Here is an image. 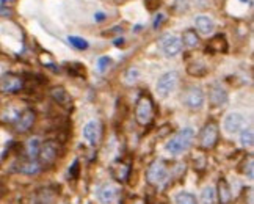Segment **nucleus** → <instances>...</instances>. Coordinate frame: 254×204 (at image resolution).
<instances>
[{
  "instance_id": "obj_1",
  "label": "nucleus",
  "mask_w": 254,
  "mask_h": 204,
  "mask_svg": "<svg viewBox=\"0 0 254 204\" xmlns=\"http://www.w3.org/2000/svg\"><path fill=\"white\" fill-rule=\"evenodd\" d=\"M194 140V131L190 128L181 129L179 132H176L173 137L167 141V151L173 155H181L185 151H189L191 143Z\"/></svg>"
},
{
  "instance_id": "obj_2",
  "label": "nucleus",
  "mask_w": 254,
  "mask_h": 204,
  "mask_svg": "<svg viewBox=\"0 0 254 204\" xmlns=\"http://www.w3.org/2000/svg\"><path fill=\"white\" fill-rule=\"evenodd\" d=\"M155 116V105L148 93H141L135 104V121L140 126H149Z\"/></svg>"
},
{
  "instance_id": "obj_3",
  "label": "nucleus",
  "mask_w": 254,
  "mask_h": 204,
  "mask_svg": "<svg viewBox=\"0 0 254 204\" xmlns=\"http://www.w3.org/2000/svg\"><path fill=\"white\" fill-rule=\"evenodd\" d=\"M170 176V167L168 163L162 159H155L149 163L148 170H146V182L152 187H159L163 182H167Z\"/></svg>"
},
{
  "instance_id": "obj_4",
  "label": "nucleus",
  "mask_w": 254,
  "mask_h": 204,
  "mask_svg": "<svg viewBox=\"0 0 254 204\" xmlns=\"http://www.w3.org/2000/svg\"><path fill=\"white\" fill-rule=\"evenodd\" d=\"M220 140V126L217 121H207L206 124L202 126V129L199 132V146L202 149H212L217 146V143Z\"/></svg>"
},
{
  "instance_id": "obj_5",
  "label": "nucleus",
  "mask_w": 254,
  "mask_h": 204,
  "mask_svg": "<svg viewBox=\"0 0 254 204\" xmlns=\"http://www.w3.org/2000/svg\"><path fill=\"white\" fill-rule=\"evenodd\" d=\"M58 152H60L58 143L55 140H47V141L41 143L36 160L41 167H52V165L55 163V160L58 159Z\"/></svg>"
},
{
  "instance_id": "obj_6",
  "label": "nucleus",
  "mask_w": 254,
  "mask_h": 204,
  "mask_svg": "<svg viewBox=\"0 0 254 204\" xmlns=\"http://www.w3.org/2000/svg\"><path fill=\"white\" fill-rule=\"evenodd\" d=\"M182 101L187 109L198 112L202 109L204 104H206V93L202 91L201 86H190V88L184 93Z\"/></svg>"
},
{
  "instance_id": "obj_7",
  "label": "nucleus",
  "mask_w": 254,
  "mask_h": 204,
  "mask_svg": "<svg viewBox=\"0 0 254 204\" xmlns=\"http://www.w3.org/2000/svg\"><path fill=\"white\" fill-rule=\"evenodd\" d=\"M179 82V74L176 71H168L165 72L160 79L157 80V85H155V90H157V94L160 98H168V96L176 90Z\"/></svg>"
},
{
  "instance_id": "obj_8",
  "label": "nucleus",
  "mask_w": 254,
  "mask_h": 204,
  "mask_svg": "<svg viewBox=\"0 0 254 204\" xmlns=\"http://www.w3.org/2000/svg\"><path fill=\"white\" fill-rule=\"evenodd\" d=\"M24 79L19 74L6 72L0 77V93L3 94H14L24 90Z\"/></svg>"
},
{
  "instance_id": "obj_9",
  "label": "nucleus",
  "mask_w": 254,
  "mask_h": 204,
  "mask_svg": "<svg viewBox=\"0 0 254 204\" xmlns=\"http://www.w3.org/2000/svg\"><path fill=\"white\" fill-rule=\"evenodd\" d=\"M159 46L162 52L167 55V57H176L179 55L181 51H182V41L181 38H178L173 33H163L160 38H159Z\"/></svg>"
},
{
  "instance_id": "obj_10",
  "label": "nucleus",
  "mask_w": 254,
  "mask_h": 204,
  "mask_svg": "<svg viewBox=\"0 0 254 204\" xmlns=\"http://www.w3.org/2000/svg\"><path fill=\"white\" fill-rule=\"evenodd\" d=\"M82 135H83V138H85V141L88 144L96 146V144L101 141V137H102V124H101V121H97V120L88 121L83 126V129H82Z\"/></svg>"
},
{
  "instance_id": "obj_11",
  "label": "nucleus",
  "mask_w": 254,
  "mask_h": 204,
  "mask_svg": "<svg viewBox=\"0 0 254 204\" xmlns=\"http://www.w3.org/2000/svg\"><path fill=\"white\" fill-rule=\"evenodd\" d=\"M228 101H229V94L221 86V83L215 82L209 86V102L212 107H215V109H221V107L228 104Z\"/></svg>"
},
{
  "instance_id": "obj_12",
  "label": "nucleus",
  "mask_w": 254,
  "mask_h": 204,
  "mask_svg": "<svg viewBox=\"0 0 254 204\" xmlns=\"http://www.w3.org/2000/svg\"><path fill=\"white\" fill-rule=\"evenodd\" d=\"M35 121H36V113H35V110L25 109L24 112H21V113L17 115V118L14 121V129L19 134H25V132H28V131L33 128Z\"/></svg>"
},
{
  "instance_id": "obj_13",
  "label": "nucleus",
  "mask_w": 254,
  "mask_h": 204,
  "mask_svg": "<svg viewBox=\"0 0 254 204\" xmlns=\"http://www.w3.org/2000/svg\"><path fill=\"white\" fill-rule=\"evenodd\" d=\"M223 128L228 134H239L245 128V116L239 112H232L226 115V118L223 121Z\"/></svg>"
},
{
  "instance_id": "obj_14",
  "label": "nucleus",
  "mask_w": 254,
  "mask_h": 204,
  "mask_svg": "<svg viewBox=\"0 0 254 204\" xmlns=\"http://www.w3.org/2000/svg\"><path fill=\"white\" fill-rule=\"evenodd\" d=\"M110 174H112V178L116 182L126 184L127 179H129V176H130V165L127 162H124V160H116V162L112 163Z\"/></svg>"
},
{
  "instance_id": "obj_15",
  "label": "nucleus",
  "mask_w": 254,
  "mask_h": 204,
  "mask_svg": "<svg viewBox=\"0 0 254 204\" xmlns=\"http://www.w3.org/2000/svg\"><path fill=\"white\" fill-rule=\"evenodd\" d=\"M51 96H52V99L60 107H63L64 110L72 109V98L69 96V93L63 88V86H54V88L51 90Z\"/></svg>"
},
{
  "instance_id": "obj_16",
  "label": "nucleus",
  "mask_w": 254,
  "mask_h": 204,
  "mask_svg": "<svg viewBox=\"0 0 254 204\" xmlns=\"http://www.w3.org/2000/svg\"><path fill=\"white\" fill-rule=\"evenodd\" d=\"M228 40L223 33L215 35L206 46V52L209 54H226L228 52Z\"/></svg>"
},
{
  "instance_id": "obj_17",
  "label": "nucleus",
  "mask_w": 254,
  "mask_h": 204,
  "mask_svg": "<svg viewBox=\"0 0 254 204\" xmlns=\"http://www.w3.org/2000/svg\"><path fill=\"white\" fill-rule=\"evenodd\" d=\"M194 27H196V32H199L201 35H209L213 32L215 22L209 16H196V19H194Z\"/></svg>"
},
{
  "instance_id": "obj_18",
  "label": "nucleus",
  "mask_w": 254,
  "mask_h": 204,
  "mask_svg": "<svg viewBox=\"0 0 254 204\" xmlns=\"http://www.w3.org/2000/svg\"><path fill=\"white\" fill-rule=\"evenodd\" d=\"M97 198L104 204H112L116 198V189L109 186V184H104L97 189Z\"/></svg>"
},
{
  "instance_id": "obj_19",
  "label": "nucleus",
  "mask_w": 254,
  "mask_h": 204,
  "mask_svg": "<svg viewBox=\"0 0 254 204\" xmlns=\"http://www.w3.org/2000/svg\"><path fill=\"white\" fill-rule=\"evenodd\" d=\"M232 200V193L231 189L228 186L226 179H220L218 181V187H217V201H220V204H228Z\"/></svg>"
},
{
  "instance_id": "obj_20",
  "label": "nucleus",
  "mask_w": 254,
  "mask_h": 204,
  "mask_svg": "<svg viewBox=\"0 0 254 204\" xmlns=\"http://www.w3.org/2000/svg\"><path fill=\"white\" fill-rule=\"evenodd\" d=\"M181 41H182L184 46H187V47H190V49H193V47H196L199 44L198 32L194 30V28H187V30L182 33Z\"/></svg>"
},
{
  "instance_id": "obj_21",
  "label": "nucleus",
  "mask_w": 254,
  "mask_h": 204,
  "mask_svg": "<svg viewBox=\"0 0 254 204\" xmlns=\"http://www.w3.org/2000/svg\"><path fill=\"white\" fill-rule=\"evenodd\" d=\"M187 72L190 75H193V77H204V75H207L209 69H207L206 63L201 62V60H196V62H193V63H189Z\"/></svg>"
},
{
  "instance_id": "obj_22",
  "label": "nucleus",
  "mask_w": 254,
  "mask_h": 204,
  "mask_svg": "<svg viewBox=\"0 0 254 204\" xmlns=\"http://www.w3.org/2000/svg\"><path fill=\"white\" fill-rule=\"evenodd\" d=\"M40 146H41V141L38 140L36 137H33V138L28 140V141L25 143V155H27V159L36 160L38 152H40Z\"/></svg>"
},
{
  "instance_id": "obj_23",
  "label": "nucleus",
  "mask_w": 254,
  "mask_h": 204,
  "mask_svg": "<svg viewBox=\"0 0 254 204\" xmlns=\"http://www.w3.org/2000/svg\"><path fill=\"white\" fill-rule=\"evenodd\" d=\"M40 170H41V165L38 163V160L25 159L24 162H21V165H19V171L24 174H36Z\"/></svg>"
},
{
  "instance_id": "obj_24",
  "label": "nucleus",
  "mask_w": 254,
  "mask_h": 204,
  "mask_svg": "<svg viewBox=\"0 0 254 204\" xmlns=\"http://www.w3.org/2000/svg\"><path fill=\"white\" fill-rule=\"evenodd\" d=\"M240 171L250 179L254 178V155L253 154H248L247 157L243 159V162L240 163Z\"/></svg>"
},
{
  "instance_id": "obj_25",
  "label": "nucleus",
  "mask_w": 254,
  "mask_h": 204,
  "mask_svg": "<svg viewBox=\"0 0 254 204\" xmlns=\"http://www.w3.org/2000/svg\"><path fill=\"white\" fill-rule=\"evenodd\" d=\"M199 203L201 204H215L217 203V190H215L212 186L204 187L201 192V197H199Z\"/></svg>"
},
{
  "instance_id": "obj_26",
  "label": "nucleus",
  "mask_w": 254,
  "mask_h": 204,
  "mask_svg": "<svg viewBox=\"0 0 254 204\" xmlns=\"http://www.w3.org/2000/svg\"><path fill=\"white\" fill-rule=\"evenodd\" d=\"M240 144L245 148H251L254 144V132L251 128H243L240 132Z\"/></svg>"
},
{
  "instance_id": "obj_27",
  "label": "nucleus",
  "mask_w": 254,
  "mask_h": 204,
  "mask_svg": "<svg viewBox=\"0 0 254 204\" xmlns=\"http://www.w3.org/2000/svg\"><path fill=\"white\" fill-rule=\"evenodd\" d=\"M176 204H198L194 195L189 192H181L178 197H176Z\"/></svg>"
},
{
  "instance_id": "obj_28",
  "label": "nucleus",
  "mask_w": 254,
  "mask_h": 204,
  "mask_svg": "<svg viewBox=\"0 0 254 204\" xmlns=\"http://www.w3.org/2000/svg\"><path fill=\"white\" fill-rule=\"evenodd\" d=\"M138 77H140V71H138V68H129V69L126 71L124 74V79H126V83H129V85H133L136 80H138Z\"/></svg>"
},
{
  "instance_id": "obj_29",
  "label": "nucleus",
  "mask_w": 254,
  "mask_h": 204,
  "mask_svg": "<svg viewBox=\"0 0 254 204\" xmlns=\"http://www.w3.org/2000/svg\"><path fill=\"white\" fill-rule=\"evenodd\" d=\"M67 41H69V44L72 47H75V49H79V51L88 49V41L83 40V38H79V36H67Z\"/></svg>"
},
{
  "instance_id": "obj_30",
  "label": "nucleus",
  "mask_w": 254,
  "mask_h": 204,
  "mask_svg": "<svg viewBox=\"0 0 254 204\" xmlns=\"http://www.w3.org/2000/svg\"><path fill=\"white\" fill-rule=\"evenodd\" d=\"M110 65H112V60L109 57H101L99 60H97L96 66H97V71H99V72H105L110 68Z\"/></svg>"
},
{
  "instance_id": "obj_31",
  "label": "nucleus",
  "mask_w": 254,
  "mask_h": 204,
  "mask_svg": "<svg viewBox=\"0 0 254 204\" xmlns=\"http://www.w3.org/2000/svg\"><path fill=\"white\" fill-rule=\"evenodd\" d=\"M162 0H144V5H146V8L149 9V11H155L162 3Z\"/></svg>"
},
{
  "instance_id": "obj_32",
  "label": "nucleus",
  "mask_w": 254,
  "mask_h": 204,
  "mask_svg": "<svg viewBox=\"0 0 254 204\" xmlns=\"http://www.w3.org/2000/svg\"><path fill=\"white\" fill-rule=\"evenodd\" d=\"M163 19H165L163 14H157V16H155V19H154V22H152V27H154V28H159L160 24L163 22Z\"/></svg>"
},
{
  "instance_id": "obj_33",
  "label": "nucleus",
  "mask_w": 254,
  "mask_h": 204,
  "mask_svg": "<svg viewBox=\"0 0 254 204\" xmlns=\"http://www.w3.org/2000/svg\"><path fill=\"white\" fill-rule=\"evenodd\" d=\"M129 204H148V201L141 197H133V198H130Z\"/></svg>"
},
{
  "instance_id": "obj_34",
  "label": "nucleus",
  "mask_w": 254,
  "mask_h": 204,
  "mask_svg": "<svg viewBox=\"0 0 254 204\" xmlns=\"http://www.w3.org/2000/svg\"><path fill=\"white\" fill-rule=\"evenodd\" d=\"M105 19H107V14L105 13H102V11L94 13V21L96 22H102V21H105Z\"/></svg>"
},
{
  "instance_id": "obj_35",
  "label": "nucleus",
  "mask_w": 254,
  "mask_h": 204,
  "mask_svg": "<svg viewBox=\"0 0 254 204\" xmlns=\"http://www.w3.org/2000/svg\"><path fill=\"white\" fill-rule=\"evenodd\" d=\"M193 3L198 6H206L209 3V0H193Z\"/></svg>"
},
{
  "instance_id": "obj_36",
  "label": "nucleus",
  "mask_w": 254,
  "mask_h": 204,
  "mask_svg": "<svg viewBox=\"0 0 254 204\" xmlns=\"http://www.w3.org/2000/svg\"><path fill=\"white\" fill-rule=\"evenodd\" d=\"M228 204H231V203H228Z\"/></svg>"
}]
</instances>
